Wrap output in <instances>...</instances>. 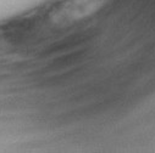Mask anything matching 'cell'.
Returning <instances> with one entry per match:
<instances>
[{
	"instance_id": "cell-1",
	"label": "cell",
	"mask_w": 155,
	"mask_h": 153,
	"mask_svg": "<svg viewBox=\"0 0 155 153\" xmlns=\"http://www.w3.org/2000/svg\"><path fill=\"white\" fill-rule=\"evenodd\" d=\"M104 0H70L60 6L53 20L58 24H68L88 17L99 10Z\"/></svg>"
}]
</instances>
